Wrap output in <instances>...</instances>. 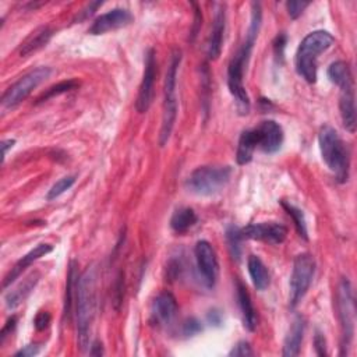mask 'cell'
Here are the masks:
<instances>
[{
    "instance_id": "6da1fadb",
    "label": "cell",
    "mask_w": 357,
    "mask_h": 357,
    "mask_svg": "<svg viewBox=\"0 0 357 357\" xmlns=\"http://www.w3.org/2000/svg\"><path fill=\"white\" fill-rule=\"evenodd\" d=\"M96 269L88 266L77 286V339L81 351L89 350V331L96 308Z\"/></svg>"
},
{
    "instance_id": "7a4b0ae2",
    "label": "cell",
    "mask_w": 357,
    "mask_h": 357,
    "mask_svg": "<svg viewBox=\"0 0 357 357\" xmlns=\"http://www.w3.org/2000/svg\"><path fill=\"white\" fill-rule=\"evenodd\" d=\"M257 38H258L257 33L247 32L244 43L237 50V53L233 54V57L227 66V86L234 99L236 109L240 116L248 114L250 107H251L248 93L243 84V77H244V67L250 59V54H251V50L254 47Z\"/></svg>"
},
{
    "instance_id": "3957f363",
    "label": "cell",
    "mask_w": 357,
    "mask_h": 357,
    "mask_svg": "<svg viewBox=\"0 0 357 357\" xmlns=\"http://www.w3.org/2000/svg\"><path fill=\"white\" fill-rule=\"evenodd\" d=\"M318 144L322 160L328 169L339 183H346L349 180L350 155L337 131L332 126H322L318 132Z\"/></svg>"
},
{
    "instance_id": "277c9868",
    "label": "cell",
    "mask_w": 357,
    "mask_h": 357,
    "mask_svg": "<svg viewBox=\"0 0 357 357\" xmlns=\"http://www.w3.org/2000/svg\"><path fill=\"white\" fill-rule=\"evenodd\" d=\"M335 43V38L324 29L308 33L298 45L296 52V70L308 84L317 81V61L321 53Z\"/></svg>"
},
{
    "instance_id": "5b68a950",
    "label": "cell",
    "mask_w": 357,
    "mask_h": 357,
    "mask_svg": "<svg viewBox=\"0 0 357 357\" xmlns=\"http://www.w3.org/2000/svg\"><path fill=\"white\" fill-rule=\"evenodd\" d=\"M326 75L332 84L339 86V112L343 127L349 132L356 131V102H354V82L350 67L346 61H333L328 70Z\"/></svg>"
},
{
    "instance_id": "8992f818",
    "label": "cell",
    "mask_w": 357,
    "mask_h": 357,
    "mask_svg": "<svg viewBox=\"0 0 357 357\" xmlns=\"http://www.w3.org/2000/svg\"><path fill=\"white\" fill-rule=\"evenodd\" d=\"M181 63V50L174 49L167 66L165 77V96H163V112H162V124L159 131V145L165 146L172 135L176 117H177V98H176V84L177 73Z\"/></svg>"
},
{
    "instance_id": "52a82bcc",
    "label": "cell",
    "mask_w": 357,
    "mask_h": 357,
    "mask_svg": "<svg viewBox=\"0 0 357 357\" xmlns=\"http://www.w3.org/2000/svg\"><path fill=\"white\" fill-rule=\"evenodd\" d=\"M230 166H199L185 178V188L195 195H213L219 192L230 180Z\"/></svg>"
},
{
    "instance_id": "ba28073f",
    "label": "cell",
    "mask_w": 357,
    "mask_h": 357,
    "mask_svg": "<svg viewBox=\"0 0 357 357\" xmlns=\"http://www.w3.org/2000/svg\"><path fill=\"white\" fill-rule=\"evenodd\" d=\"M336 310L340 324V356L349 353L354 336V297L350 280L342 278L336 291Z\"/></svg>"
},
{
    "instance_id": "9c48e42d",
    "label": "cell",
    "mask_w": 357,
    "mask_h": 357,
    "mask_svg": "<svg viewBox=\"0 0 357 357\" xmlns=\"http://www.w3.org/2000/svg\"><path fill=\"white\" fill-rule=\"evenodd\" d=\"M315 275V259L311 254H298L293 261L289 284V305L296 308L307 294Z\"/></svg>"
},
{
    "instance_id": "30bf717a",
    "label": "cell",
    "mask_w": 357,
    "mask_h": 357,
    "mask_svg": "<svg viewBox=\"0 0 357 357\" xmlns=\"http://www.w3.org/2000/svg\"><path fill=\"white\" fill-rule=\"evenodd\" d=\"M50 74H52V68L43 66L22 75L3 93L1 96L3 107L4 109L17 107L22 100H25L31 95V92L35 88H38L46 78H49Z\"/></svg>"
},
{
    "instance_id": "8fae6325",
    "label": "cell",
    "mask_w": 357,
    "mask_h": 357,
    "mask_svg": "<svg viewBox=\"0 0 357 357\" xmlns=\"http://www.w3.org/2000/svg\"><path fill=\"white\" fill-rule=\"evenodd\" d=\"M155 78H156V59L155 50L149 47L145 52L144 60V74L138 89V96L135 102V109L138 113H145L152 105L153 100V88H155Z\"/></svg>"
},
{
    "instance_id": "7c38bea8",
    "label": "cell",
    "mask_w": 357,
    "mask_h": 357,
    "mask_svg": "<svg viewBox=\"0 0 357 357\" xmlns=\"http://www.w3.org/2000/svg\"><path fill=\"white\" fill-rule=\"evenodd\" d=\"M194 255H195L197 269L202 283L208 289H212L218 278V259H216L215 250L212 248L209 241L199 240L195 244Z\"/></svg>"
},
{
    "instance_id": "4fadbf2b",
    "label": "cell",
    "mask_w": 357,
    "mask_h": 357,
    "mask_svg": "<svg viewBox=\"0 0 357 357\" xmlns=\"http://www.w3.org/2000/svg\"><path fill=\"white\" fill-rule=\"evenodd\" d=\"M241 237L248 240L266 241L271 244H282L286 240L287 229L282 223L276 222H262V223H251L243 229H240Z\"/></svg>"
},
{
    "instance_id": "5bb4252c",
    "label": "cell",
    "mask_w": 357,
    "mask_h": 357,
    "mask_svg": "<svg viewBox=\"0 0 357 357\" xmlns=\"http://www.w3.org/2000/svg\"><path fill=\"white\" fill-rule=\"evenodd\" d=\"M134 21L132 14L127 8L116 7L112 8L99 17L95 18L92 25L88 29V33L91 35H103L110 31H116L120 28H124L130 25Z\"/></svg>"
},
{
    "instance_id": "9a60e30c",
    "label": "cell",
    "mask_w": 357,
    "mask_h": 357,
    "mask_svg": "<svg viewBox=\"0 0 357 357\" xmlns=\"http://www.w3.org/2000/svg\"><path fill=\"white\" fill-rule=\"evenodd\" d=\"M258 132V148H261L265 153H275L282 148L284 135L279 123L273 120L262 121L257 128Z\"/></svg>"
},
{
    "instance_id": "2e32d148",
    "label": "cell",
    "mask_w": 357,
    "mask_h": 357,
    "mask_svg": "<svg viewBox=\"0 0 357 357\" xmlns=\"http://www.w3.org/2000/svg\"><path fill=\"white\" fill-rule=\"evenodd\" d=\"M177 311V300L170 291L159 293L152 301L151 315L153 322L158 325H169L176 318Z\"/></svg>"
},
{
    "instance_id": "e0dca14e",
    "label": "cell",
    "mask_w": 357,
    "mask_h": 357,
    "mask_svg": "<svg viewBox=\"0 0 357 357\" xmlns=\"http://www.w3.org/2000/svg\"><path fill=\"white\" fill-rule=\"evenodd\" d=\"M53 250V245L52 244H47V243H42V244H38L35 248H32L31 251H28L22 258H20L14 266L11 268V271L4 276V280H3V289L6 290L11 283H14L21 275L22 272L29 266L32 265L35 261H38L39 258L47 255L49 252H52Z\"/></svg>"
},
{
    "instance_id": "ac0fdd59",
    "label": "cell",
    "mask_w": 357,
    "mask_h": 357,
    "mask_svg": "<svg viewBox=\"0 0 357 357\" xmlns=\"http://www.w3.org/2000/svg\"><path fill=\"white\" fill-rule=\"evenodd\" d=\"M225 26H226L225 6L219 4V8L215 11L212 29H211V35H209V40H208V57L211 60H216L222 53Z\"/></svg>"
},
{
    "instance_id": "d6986e66",
    "label": "cell",
    "mask_w": 357,
    "mask_h": 357,
    "mask_svg": "<svg viewBox=\"0 0 357 357\" xmlns=\"http://www.w3.org/2000/svg\"><path fill=\"white\" fill-rule=\"evenodd\" d=\"M304 332H305V319L301 315H297L284 337L283 351H282V354L284 357L298 356L301 343H303V337H304Z\"/></svg>"
},
{
    "instance_id": "ffe728a7",
    "label": "cell",
    "mask_w": 357,
    "mask_h": 357,
    "mask_svg": "<svg viewBox=\"0 0 357 357\" xmlns=\"http://www.w3.org/2000/svg\"><path fill=\"white\" fill-rule=\"evenodd\" d=\"M236 297L238 301V307L241 311V318H243V325L247 331L252 332L257 328V312L252 305L250 293L247 291L245 286L240 282L236 280Z\"/></svg>"
},
{
    "instance_id": "44dd1931",
    "label": "cell",
    "mask_w": 357,
    "mask_h": 357,
    "mask_svg": "<svg viewBox=\"0 0 357 357\" xmlns=\"http://www.w3.org/2000/svg\"><path fill=\"white\" fill-rule=\"evenodd\" d=\"M53 33H54V31L50 26H47V25H42V26L36 28L21 43L20 56L21 57H26V56L38 52L39 49H42L43 46H46L49 43V40L52 39Z\"/></svg>"
},
{
    "instance_id": "7402d4cb",
    "label": "cell",
    "mask_w": 357,
    "mask_h": 357,
    "mask_svg": "<svg viewBox=\"0 0 357 357\" xmlns=\"http://www.w3.org/2000/svg\"><path fill=\"white\" fill-rule=\"evenodd\" d=\"M258 132L255 128L244 130L238 138L237 151H236V162L243 166L252 160L254 151L258 148Z\"/></svg>"
},
{
    "instance_id": "603a6c76",
    "label": "cell",
    "mask_w": 357,
    "mask_h": 357,
    "mask_svg": "<svg viewBox=\"0 0 357 357\" xmlns=\"http://www.w3.org/2000/svg\"><path fill=\"white\" fill-rule=\"evenodd\" d=\"M247 268L254 287L259 291L269 286V271L258 255H250L247 259Z\"/></svg>"
},
{
    "instance_id": "cb8c5ba5",
    "label": "cell",
    "mask_w": 357,
    "mask_h": 357,
    "mask_svg": "<svg viewBox=\"0 0 357 357\" xmlns=\"http://www.w3.org/2000/svg\"><path fill=\"white\" fill-rule=\"evenodd\" d=\"M197 220H198V218H197L194 209L178 208L177 211H174V213L170 218V227L173 229V231L181 234V233H185L187 230H190L197 223Z\"/></svg>"
},
{
    "instance_id": "d4e9b609",
    "label": "cell",
    "mask_w": 357,
    "mask_h": 357,
    "mask_svg": "<svg viewBox=\"0 0 357 357\" xmlns=\"http://www.w3.org/2000/svg\"><path fill=\"white\" fill-rule=\"evenodd\" d=\"M78 265L73 259L68 265V273H67V282H66V297H64V318H67L71 314V305H73V298L75 297L77 293V286H78Z\"/></svg>"
},
{
    "instance_id": "484cf974",
    "label": "cell",
    "mask_w": 357,
    "mask_h": 357,
    "mask_svg": "<svg viewBox=\"0 0 357 357\" xmlns=\"http://www.w3.org/2000/svg\"><path fill=\"white\" fill-rule=\"evenodd\" d=\"M39 275H31L20 287H17L15 290H11L10 293L6 294V305L7 308H15L18 304H21V301H24V298L31 293V290H33L36 282H38Z\"/></svg>"
},
{
    "instance_id": "4316f807",
    "label": "cell",
    "mask_w": 357,
    "mask_h": 357,
    "mask_svg": "<svg viewBox=\"0 0 357 357\" xmlns=\"http://www.w3.org/2000/svg\"><path fill=\"white\" fill-rule=\"evenodd\" d=\"M282 206L284 208V211L287 212L289 216H291L294 226L297 229V233L300 237H303L304 240H308V231H307V222L304 218V213L300 208H297L296 205H293L291 202L287 201H282Z\"/></svg>"
},
{
    "instance_id": "83f0119b",
    "label": "cell",
    "mask_w": 357,
    "mask_h": 357,
    "mask_svg": "<svg viewBox=\"0 0 357 357\" xmlns=\"http://www.w3.org/2000/svg\"><path fill=\"white\" fill-rule=\"evenodd\" d=\"M78 85H79V84H78V81H75V79H67V81H61V82H59V84H54V85H52L50 88H47V89L36 99V105L43 103V102H46V100H49V99H52V98H56V96H59V95H63V93H66V92H70V91L75 89Z\"/></svg>"
},
{
    "instance_id": "f1b7e54d",
    "label": "cell",
    "mask_w": 357,
    "mask_h": 357,
    "mask_svg": "<svg viewBox=\"0 0 357 357\" xmlns=\"http://www.w3.org/2000/svg\"><path fill=\"white\" fill-rule=\"evenodd\" d=\"M226 243H227V247H229V251H230V255L233 259L238 261L240 257H241V233H240V229L237 226H229L226 229Z\"/></svg>"
},
{
    "instance_id": "f546056e",
    "label": "cell",
    "mask_w": 357,
    "mask_h": 357,
    "mask_svg": "<svg viewBox=\"0 0 357 357\" xmlns=\"http://www.w3.org/2000/svg\"><path fill=\"white\" fill-rule=\"evenodd\" d=\"M75 180H77L75 176H64V177H61L60 180H57V181L52 185V188L49 190V192H47V195H46V199H47V201H52V199L59 198L61 194H64L67 190H70V188L74 185Z\"/></svg>"
},
{
    "instance_id": "4dcf8cb0",
    "label": "cell",
    "mask_w": 357,
    "mask_h": 357,
    "mask_svg": "<svg viewBox=\"0 0 357 357\" xmlns=\"http://www.w3.org/2000/svg\"><path fill=\"white\" fill-rule=\"evenodd\" d=\"M201 331H202V325H201V322H199L197 318H194V317L187 318V319L183 322V325H181V333H183L184 336H187V337L194 336V335L199 333Z\"/></svg>"
},
{
    "instance_id": "1f68e13d",
    "label": "cell",
    "mask_w": 357,
    "mask_h": 357,
    "mask_svg": "<svg viewBox=\"0 0 357 357\" xmlns=\"http://www.w3.org/2000/svg\"><path fill=\"white\" fill-rule=\"evenodd\" d=\"M308 6H310L308 1H287V3H286L287 13H289V15H290L293 20L298 18V17L303 14V11H304Z\"/></svg>"
},
{
    "instance_id": "d6a6232c",
    "label": "cell",
    "mask_w": 357,
    "mask_h": 357,
    "mask_svg": "<svg viewBox=\"0 0 357 357\" xmlns=\"http://www.w3.org/2000/svg\"><path fill=\"white\" fill-rule=\"evenodd\" d=\"M254 351L250 346L248 342L241 340L238 342L236 346H233V349L229 351V356H234V357H247V356H252Z\"/></svg>"
},
{
    "instance_id": "836d02e7",
    "label": "cell",
    "mask_w": 357,
    "mask_h": 357,
    "mask_svg": "<svg viewBox=\"0 0 357 357\" xmlns=\"http://www.w3.org/2000/svg\"><path fill=\"white\" fill-rule=\"evenodd\" d=\"M52 321V317L47 311H39L33 318V325L36 331H45Z\"/></svg>"
},
{
    "instance_id": "e575fe53",
    "label": "cell",
    "mask_w": 357,
    "mask_h": 357,
    "mask_svg": "<svg viewBox=\"0 0 357 357\" xmlns=\"http://www.w3.org/2000/svg\"><path fill=\"white\" fill-rule=\"evenodd\" d=\"M100 6H102V1H93V3L86 4L81 11H78V14H77V17H75V20H74V21L81 22V21H84V20L89 18V17L96 11V8H98V7H100Z\"/></svg>"
},
{
    "instance_id": "d590c367",
    "label": "cell",
    "mask_w": 357,
    "mask_h": 357,
    "mask_svg": "<svg viewBox=\"0 0 357 357\" xmlns=\"http://www.w3.org/2000/svg\"><path fill=\"white\" fill-rule=\"evenodd\" d=\"M314 349L319 357L326 356V339L319 331H317L314 336Z\"/></svg>"
},
{
    "instance_id": "8d00e7d4",
    "label": "cell",
    "mask_w": 357,
    "mask_h": 357,
    "mask_svg": "<svg viewBox=\"0 0 357 357\" xmlns=\"http://www.w3.org/2000/svg\"><path fill=\"white\" fill-rule=\"evenodd\" d=\"M15 325H17V317H15V315H11V317L6 321L4 326H3L1 331H0V344H3L4 340H6V337H7L8 335H11V332H13L14 328H15Z\"/></svg>"
},
{
    "instance_id": "74e56055",
    "label": "cell",
    "mask_w": 357,
    "mask_h": 357,
    "mask_svg": "<svg viewBox=\"0 0 357 357\" xmlns=\"http://www.w3.org/2000/svg\"><path fill=\"white\" fill-rule=\"evenodd\" d=\"M40 351V346L39 344H26L22 349H20L18 351H15V357H33L36 354H39Z\"/></svg>"
},
{
    "instance_id": "f35d334b",
    "label": "cell",
    "mask_w": 357,
    "mask_h": 357,
    "mask_svg": "<svg viewBox=\"0 0 357 357\" xmlns=\"http://www.w3.org/2000/svg\"><path fill=\"white\" fill-rule=\"evenodd\" d=\"M286 42H287V36L284 33H280L276 36L275 42H273V50L276 57H279L280 60L283 59V50L286 47Z\"/></svg>"
},
{
    "instance_id": "ab89813d",
    "label": "cell",
    "mask_w": 357,
    "mask_h": 357,
    "mask_svg": "<svg viewBox=\"0 0 357 357\" xmlns=\"http://www.w3.org/2000/svg\"><path fill=\"white\" fill-rule=\"evenodd\" d=\"M206 321L213 325V326H220L222 322H223V317H222V312L216 308H212L209 310V312L206 314Z\"/></svg>"
},
{
    "instance_id": "60d3db41",
    "label": "cell",
    "mask_w": 357,
    "mask_h": 357,
    "mask_svg": "<svg viewBox=\"0 0 357 357\" xmlns=\"http://www.w3.org/2000/svg\"><path fill=\"white\" fill-rule=\"evenodd\" d=\"M89 354L91 356H102L103 354V346L99 340H95L91 346H89Z\"/></svg>"
},
{
    "instance_id": "b9f144b4",
    "label": "cell",
    "mask_w": 357,
    "mask_h": 357,
    "mask_svg": "<svg viewBox=\"0 0 357 357\" xmlns=\"http://www.w3.org/2000/svg\"><path fill=\"white\" fill-rule=\"evenodd\" d=\"M14 144H15V139H11V138L1 141V155H3V160H4V158L7 156L8 149H11V148L14 146Z\"/></svg>"
}]
</instances>
